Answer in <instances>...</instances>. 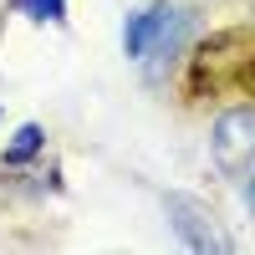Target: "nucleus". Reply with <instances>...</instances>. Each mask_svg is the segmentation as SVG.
Returning <instances> with one entry per match:
<instances>
[{
	"mask_svg": "<svg viewBox=\"0 0 255 255\" xmlns=\"http://www.w3.org/2000/svg\"><path fill=\"white\" fill-rule=\"evenodd\" d=\"M255 61V31L250 26H225L215 36H204L194 56H189V97H215Z\"/></svg>",
	"mask_w": 255,
	"mask_h": 255,
	"instance_id": "1",
	"label": "nucleus"
},
{
	"mask_svg": "<svg viewBox=\"0 0 255 255\" xmlns=\"http://www.w3.org/2000/svg\"><path fill=\"white\" fill-rule=\"evenodd\" d=\"M209 153H215L220 174H245L255 163V108H230L215 118L209 133Z\"/></svg>",
	"mask_w": 255,
	"mask_h": 255,
	"instance_id": "2",
	"label": "nucleus"
},
{
	"mask_svg": "<svg viewBox=\"0 0 255 255\" xmlns=\"http://www.w3.org/2000/svg\"><path fill=\"white\" fill-rule=\"evenodd\" d=\"M163 209H168V225L179 230V240L189 250H199V255H220L230 250L225 235L215 230V215L199 204V199H189V194H163Z\"/></svg>",
	"mask_w": 255,
	"mask_h": 255,
	"instance_id": "3",
	"label": "nucleus"
},
{
	"mask_svg": "<svg viewBox=\"0 0 255 255\" xmlns=\"http://www.w3.org/2000/svg\"><path fill=\"white\" fill-rule=\"evenodd\" d=\"M168 0H153V5H143V10H133L128 15V26H123V51L133 56V61H143L148 56V46L158 41V31H163V20H168Z\"/></svg>",
	"mask_w": 255,
	"mask_h": 255,
	"instance_id": "4",
	"label": "nucleus"
},
{
	"mask_svg": "<svg viewBox=\"0 0 255 255\" xmlns=\"http://www.w3.org/2000/svg\"><path fill=\"white\" fill-rule=\"evenodd\" d=\"M41 148H46V128H41V123H20V128H15V138H10V148H5V168L31 163Z\"/></svg>",
	"mask_w": 255,
	"mask_h": 255,
	"instance_id": "5",
	"label": "nucleus"
},
{
	"mask_svg": "<svg viewBox=\"0 0 255 255\" xmlns=\"http://www.w3.org/2000/svg\"><path fill=\"white\" fill-rule=\"evenodd\" d=\"M10 5L20 15H31V20H51V26L67 20V0H10Z\"/></svg>",
	"mask_w": 255,
	"mask_h": 255,
	"instance_id": "6",
	"label": "nucleus"
},
{
	"mask_svg": "<svg viewBox=\"0 0 255 255\" xmlns=\"http://www.w3.org/2000/svg\"><path fill=\"white\" fill-rule=\"evenodd\" d=\"M240 194H245V204H250V209H255V163H250V179H245V184H240Z\"/></svg>",
	"mask_w": 255,
	"mask_h": 255,
	"instance_id": "7",
	"label": "nucleus"
},
{
	"mask_svg": "<svg viewBox=\"0 0 255 255\" xmlns=\"http://www.w3.org/2000/svg\"><path fill=\"white\" fill-rule=\"evenodd\" d=\"M240 82H245V92L255 97V61H250V67H245V77H240Z\"/></svg>",
	"mask_w": 255,
	"mask_h": 255,
	"instance_id": "8",
	"label": "nucleus"
}]
</instances>
